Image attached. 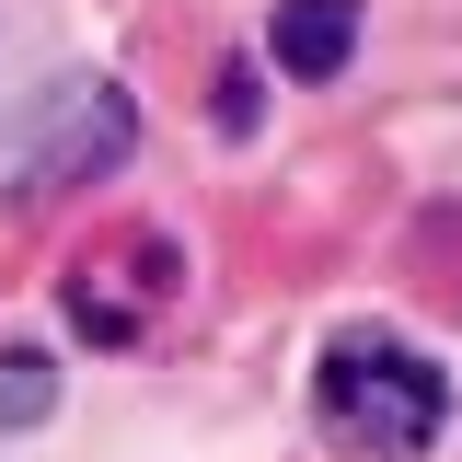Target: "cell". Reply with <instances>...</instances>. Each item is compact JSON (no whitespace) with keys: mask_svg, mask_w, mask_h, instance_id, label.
I'll return each instance as SVG.
<instances>
[{"mask_svg":"<svg viewBox=\"0 0 462 462\" xmlns=\"http://www.w3.org/2000/svg\"><path fill=\"white\" fill-rule=\"evenodd\" d=\"M312 416L346 462H428V439L451 428V370H428L404 336H336L312 370Z\"/></svg>","mask_w":462,"mask_h":462,"instance_id":"cell-1","label":"cell"},{"mask_svg":"<svg viewBox=\"0 0 462 462\" xmlns=\"http://www.w3.org/2000/svg\"><path fill=\"white\" fill-rule=\"evenodd\" d=\"M127 151H139L127 93H116V81H69V93H47V127H35V151L12 173V197L35 208V197H69V185H105Z\"/></svg>","mask_w":462,"mask_h":462,"instance_id":"cell-2","label":"cell"},{"mask_svg":"<svg viewBox=\"0 0 462 462\" xmlns=\"http://www.w3.org/2000/svg\"><path fill=\"white\" fill-rule=\"evenodd\" d=\"M35 416H58V370L35 346H0V428H35Z\"/></svg>","mask_w":462,"mask_h":462,"instance_id":"cell-4","label":"cell"},{"mask_svg":"<svg viewBox=\"0 0 462 462\" xmlns=\"http://www.w3.org/2000/svg\"><path fill=\"white\" fill-rule=\"evenodd\" d=\"M208 116H220L231 139H254V116H266V81H254V69L231 58V69H220V93H208Z\"/></svg>","mask_w":462,"mask_h":462,"instance_id":"cell-6","label":"cell"},{"mask_svg":"<svg viewBox=\"0 0 462 462\" xmlns=\"http://www.w3.org/2000/svg\"><path fill=\"white\" fill-rule=\"evenodd\" d=\"M278 69L289 81H336L346 58H358V0H278Z\"/></svg>","mask_w":462,"mask_h":462,"instance_id":"cell-3","label":"cell"},{"mask_svg":"<svg viewBox=\"0 0 462 462\" xmlns=\"http://www.w3.org/2000/svg\"><path fill=\"white\" fill-rule=\"evenodd\" d=\"M69 324H81V336H93V346H127V336H139V312H127L116 289H93V278L69 289Z\"/></svg>","mask_w":462,"mask_h":462,"instance_id":"cell-5","label":"cell"}]
</instances>
